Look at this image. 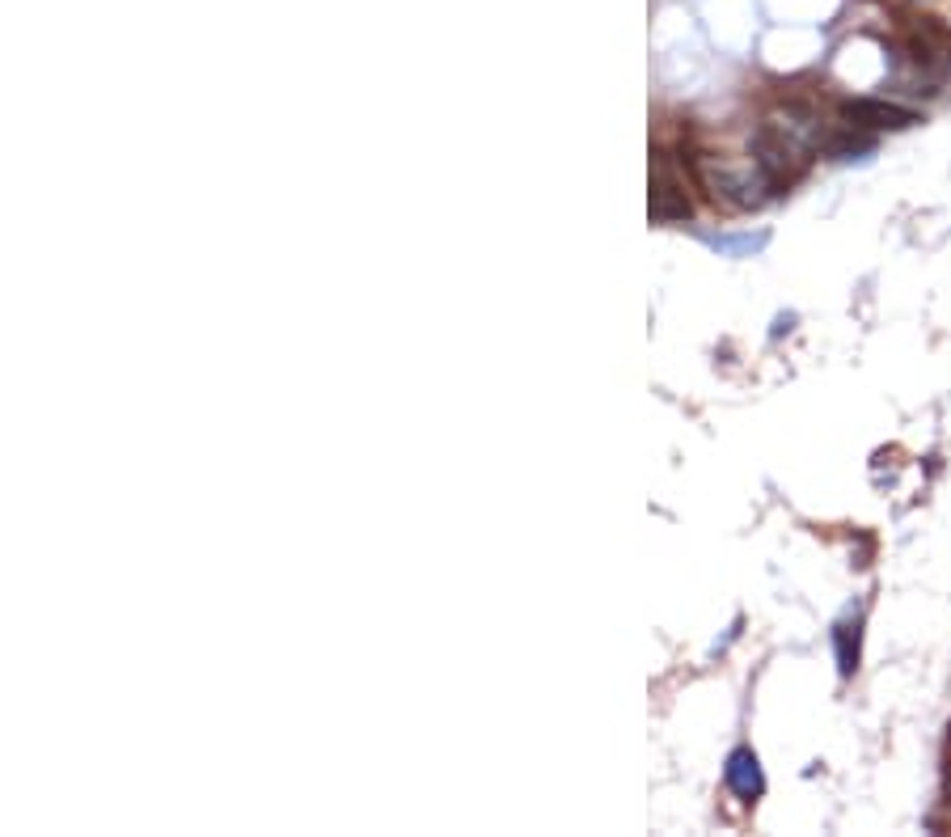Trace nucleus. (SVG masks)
<instances>
[{"label": "nucleus", "instance_id": "obj_1", "mask_svg": "<svg viewBox=\"0 0 951 837\" xmlns=\"http://www.w3.org/2000/svg\"><path fill=\"white\" fill-rule=\"evenodd\" d=\"M842 119L850 128H867V132H900V128L922 123L918 110L897 107V102H880V98H854V102H845Z\"/></svg>", "mask_w": 951, "mask_h": 837}, {"label": "nucleus", "instance_id": "obj_2", "mask_svg": "<svg viewBox=\"0 0 951 837\" xmlns=\"http://www.w3.org/2000/svg\"><path fill=\"white\" fill-rule=\"evenodd\" d=\"M694 203L685 195V183H677V174L668 169L664 153L652 165V220L655 224H673V220H689Z\"/></svg>", "mask_w": 951, "mask_h": 837}, {"label": "nucleus", "instance_id": "obj_3", "mask_svg": "<svg viewBox=\"0 0 951 837\" xmlns=\"http://www.w3.org/2000/svg\"><path fill=\"white\" fill-rule=\"evenodd\" d=\"M723 779L740 800H761L765 795V774H761V761L753 749H736L728 757V766H723Z\"/></svg>", "mask_w": 951, "mask_h": 837}, {"label": "nucleus", "instance_id": "obj_4", "mask_svg": "<svg viewBox=\"0 0 951 837\" xmlns=\"http://www.w3.org/2000/svg\"><path fill=\"white\" fill-rule=\"evenodd\" d=\"M833 648H838V673L842 676H854L859 669V656H863V621H842L838 630H833Z\"/></svg>", "mask_w": 951, "mask_h": 837}, {"label": "nucleus", "instance_id": "obj_5", "mask_svg": "<svg viewBox=\"0 0 951 837\" xmlns=\"http://www.w3.org/2000/svg\"><path fill=\"white\" fill-rule=\"evenodd\" d=\"M829 153H833V157H842V162H850L854 153H871V140H867V135H854V140H850V135H842V140H833V144H829Z\"/></svg>", "mask_w": 951, "mask_h": 837}]
</instances>
